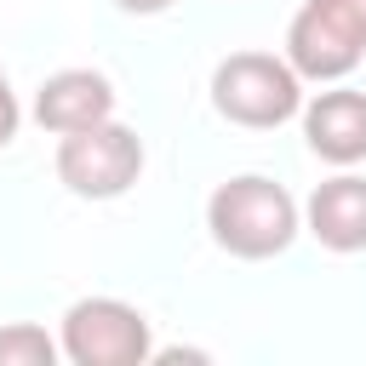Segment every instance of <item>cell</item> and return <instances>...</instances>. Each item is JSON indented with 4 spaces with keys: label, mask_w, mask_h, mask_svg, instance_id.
Wrapping results in <instances>:
<instances>
[{
    "label": "cell",
    "mask_w": 366,
    "mask_h": 366,
    "mask_svg": "<svg viewBox=\"0 0 366 366\" xmlns=\"http://www.w3.org/2000/svg\"><path fill=\"white\" fill-rule=\"evenodd\" d=\"M17 126H23V103H17V92H11L6 69H0V149L17 137Z\"/></svg>",
    "instance_id": "30bf717a"
},
{
    "label": "cell",
    "mask_w": 366,
    "mask_h": 366,
    "mask_svg": "<svg viewBox=\"0 0 366 366\" xmlns=\"http://www.w3.org/2000/svg\"><path fill=\"white\" fill-rule=\"evenodd\" d=\"M303 229L337 257L366 252V177L337 166V177L315 183V194L303 200Z\"/></svg>",
    "instance_id": "ba28073f"
},
{
    "label": "cell",
    "mask_w": 366,
    "mask_h": 366,
    "mask_svg": "<svg viewBox=\"0 0 366 366\" xmlns=\"http://www.w3.org/2000/svg\"><path fill=\"white\" fill-rule=\"evenodd\" d=\"M126 17H160V11H172V0H114Z\"/></svg>",
    "instance_id": "8fae6325"
},
{
    "label": "cell",
    "mask_w": 366,
    "mask_h": 366,
    "mask_svg": "<svg viewBox=\"0 0 366 366\" xmlns=\"http://www.w3.org/2000/svg\"><path fill=\"white\" fill-rule=\"evenodd\" d=\"M297 120H303V143L326 166H360L366 160V92L332 80L326 92H315L297 109Z\"/></svg>",
    "instance_id": "8992f818"
},
{
    "label": "cell",
    "mask_w": 366,
    "mask_h": 366,
    "mask_svg": "<svg viewBox=\"0 0 366 366\" xmlns=\"http://www.w3.org/2000/svg\"><path fill=\"white\" fill-rule=\"evenodd\" d=\"M206 229H212L217 252H229L240 263H263V257H280L303 234V206L292 200L286 183H274L263 172H240L212 189Z\"/></svg>",
    "instance_id": "6da1fadb"
},
{
    "label": "cell",
    "mask_w": 366,
    "mask_h": 366,
    "mask_svg": "<svg viewBox=\"0 0 366 366\" xmlns=\"http://www.w3.org/2000/svg\"><path fill=\"white\" fill-rule=\"evenodd\" d=\"M57 349L69 366H149L154 332L149 315L126 297H74L63 309Z\"/></svg>",
    "instance_id": "277c9868"
},
{
    "label": "cell",
    "mask_w": 366,
    "mask_h": 366,
    "mask_svg": "<svg viewBox=\"0 0 366 366\" xmlns=\"http://www.w3.org/2000/svg\"><path fill=\"white\" fill-rule=\"evenodd\" d=\"M57 360H63V349L46 326H34V320L0 326V366H57Z\"/></svg>",
    "instance_id": "9c48e42d"
},
{
    "label": "cell",
    "mask_w": 366,
    "mask_h": 366,
    "mask_svg": "<svg viewBox=\"0 0 366 366\" xmlns=\"http://www.w3.org/2000/svg\"><path fill=\"white\" fill-rule=\"evenodd\" d=\"M143 177V137L114 114L57 137V183L80 200H120Z\"/></svg>",
    "instance_id": "5b68a950"
},
{
    "label": "cell",
    "mask_w": 366,
    "mask_h": 366,
    "mask_svg": "<svg viewBox=\"0 0 366 366\" xmlns=\"http://www.w3.org/2000/svg\"><path fill=\"white\" fill-rule=\"evenodd\" d=\"M366 57V0H303L286 23V63L297 80H349Z\"/></svg>",
    "instance_id": "3957f363"
},
{
    "label": "cell",
    "mask_w": 366,
    "mask_h": 366,
    "mask_svg": "<svg viewBox=\"0 0 366 366\" xmlns=\"http://www.w3.org/2000/svg\"><path fill=\"white\" fill-rule=\"evenodd\" d=\"M212 109L229 126L274 132V126H286L303 109V80L274 51H229L212 69Z\"/></svg>",
    "instance_id": "7a4b0ae2"
},
{
    "label": "cell",
    "mask_w": 366,
    "mask_h": 366,
    "mask_svg": "<svg viewBox=\"0 0 366 366\" xmlns=\"http://www.w3.org/2000/svg\"><path fill=\"white\" fill-rule=\"evenodd\" d=\"M109 114H114V80L103 69H57L34 92V120L51 137L80 132V126H97Z\"/></svg>",
    "instance_id": "52a82bcc"
}]
</instances>
